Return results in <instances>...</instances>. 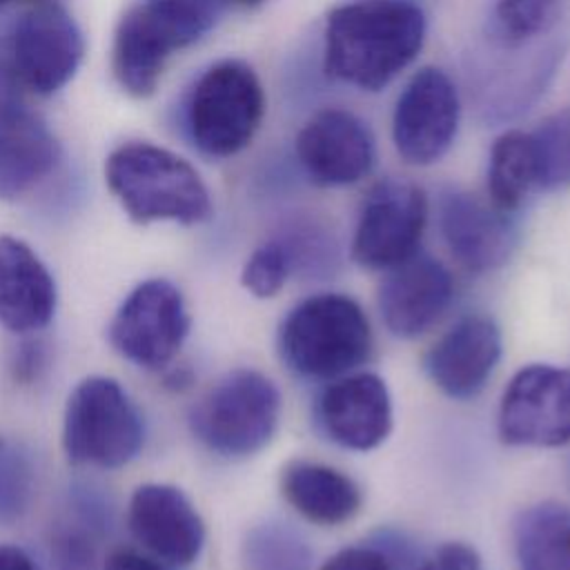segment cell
Wrapping results in <instances>:
<instances>
[{
    "mask_svg": "<svg viewBox=\"0 0 570 570\" xmlns=\"http://www.w3.org/2000/svg\"><path fill=\"white\" fill-rule=\"evenodd\" d=\"M318 423L341 448L367 452L392 432V399L385 381L372 372L347 374L318 396Z\"/></svg>",
    "mask_w": 570,
    "mask_h": 570,
    "instance_id": "obj_17",
    "label": "cell"
},
{
    "mask_svg": "<svg viewBox=\"0 0 570 570\" xmlns=\"http://www.w3.org/2000/svg\"><path fill=\"white\" fill-rule=\"evenodd\" d=\"M454 281L448 267L416 252L387 269L379 285L376 305L383 325L399 338H416L428 332L450 307Z\"/></svg>",
    "mask_w": 570,
    "mask_h": 570,
    "instance_id": "obj_15",
    "label": "cell"
},
{
    "mask_svg": "<svg viewBox=\"0 0 570 570\" xmlns=\"http://www.w3.org/2000/svg\"><path fill=\"white\" fill-rule=\"evenodd\" d=\"M294 151L314 185L347 187L372 171L376 140L370 125L354 111L327 107L305 120L296 134Z\"/></svg>",
    "mask_w": 570,
    "mask_h": 570,
    "instance_id": "obj_12",
    "label": "cell"
},
{
    "mask_svg": "<svg viewBox=\"0 0 570 570\" xmlns=\"http://www.w3.org/2000/svg\"><path fill=\"white\" fill-rule=\"evenodd\" d=\"M559 20V0H494L485 38L494 47L537 45Z\"/></svg>",
    "mask_w": 570,
    "mask_h": 570,
    "instance_id": "obj_25",
    "label": "cell"
},
{
    "mask_svg": "<svg viewBox=\"0 0 570 570\" xmlns=\"http://www.w3.org/2000/svg\"><path fill=\"white\" fill-rule=\"evenodd\" d=\"M499 436L508 445L561 448L570 443V367H521L499 403Z\"/></svg>",
    "mask_w": 570,
    "mask_h": 570,
    "instance_id": "obj_11",
    "label": "cell"
},
{
    "mask_svg": "<svg viewBox=\"0 0 570 570\" xmlns=\"http://www.w3.org/2000/svg\"><path fill=\"white\" fill-rule=\"evenodd\" d=\"M27 488H29L27 461L18 454H13L7 461H0V510L11 514L22 510L24 499L29 494Z\"/></svg>",
    "mask_w": 570,
    "mask_h": 570,
    "instance_id": "obj_31",
    "label": "cell"
},
{
    "mask_svg": "<svg viewBox=\"0 0 570 570\" xmlns=\"http://www.w3.org/2000/svg\"><path fill=\"white\" fill-rule=\"evenodd\" d=\"M183 31L187 45L198 42L218 22L227 0H145Z\"/></svg>",
    "mask_w": 570,
    "mask_h": 570,
    "instance_id": "obj_30",
    "label": "cell"
},
{
    "mask_svg": "<svg viewBox=\"0 0 570 570\" xmlns=\"http://www.w3.org/2000/svg\"><path fill=\"white\" fill-rule=\"evenodd\" d=\"M189 334L183 292L167 278L138 283L109 323L111 347L145 370L167 367Z\"/></svg>",
    "mask_w": 570,
    "mask_h": 570,
    "instance_id": "obj_7",
    "label": "cell"
},
{
    "mask_svg": "<svg viewBox=\"0 0 570 570\" xmlns=\"http://www.w3.org/2000/svg\"><path fill=\"white\" fill-rule=\"evenodd\" d=\"M436 220L445 247L470 272H492L512 254L517 234L510 214L470 191L441 194Z\"/></svg>",
    "mask_w": 570,
    "mask_h": 570,
    "instance_id": "obj_16",
    "label": "cell"
},
{
    "mask_svg": "<svg viewBox=\"0 0 570 570\" xmlns=\"http://www.w3.org/2000/svg\"><path fill=\"white\" fill-rule=\"evenodd\" d=\"M276 238L287 252L292 274L327 276L336 269L338 245L321 223L296 218L287 223Z\"/></svg>",
    "mask_w": 570,
    "mask_h": 570,
    "instance_id": "obj_27",
    "label": "cell"
},
{
    "mask_svg": "<svg viewBox=\"0 0 570 570\" xmlns=\"http://www.w3.org/2000/svg\"><path fill=\"white\" fill-rule=\"evenodd\" d=\"M13 2H36V4H40V2H47V0H0V9L9 7V4H13Z\"/></svg>",
    "mask_w": 570,
    "mask_h": 570,
    "instance_id": "obj_37",
    "label": "cell"
},
{
    "mask_svg": "<svg viewBox=\"0 0 570 570\" xmlns=\"http://www.w3.org/2000/svg\"><path fill=\"white\" fill-rule=\"evenodd\" d=\"M56 283L40 256L20 238L0 236V325L13 334L47 327L56 314Z\"/></svg>",
    "mask_w": 570,
    "mask_h": 570,
    "instance_id": "obj_19",
    "label": "cell"
},
{
    "mask_svg": "<svg viewBox=\"0 0 570 570\" xmlns=\"http://www.w3.org/2000/svg\"><path fill=\"white\" fill-rule=\"evenodd\" d=\"M234 2H238V4H243V7H258V4H263L265 0H234Z\"/></svg>",
    "mask_w": 570,
    "mask_h": 570,
    "instance_id": "obj_38",
    "label": "cell"
},
{
    "mask_svg": "<svg viewBox=\"0 0 570 570\" xmlns=\"http://www.w3.org/2000/svg\"><path fill=\"white\" fill-rule=\"evenodd\" d=\"M539 189L570 187V107L548 116L530 131Z\"/></svg>",
    "mask_w": 570,
    "mask_h": 570,
    "instance_id": "obj_28",
    "label": "cell"
},
{
    "mask_svg": "<svg viewBox=\"0 0 570 570\" xmlns=\"http://www.w3.org/2000/svg\"><path fill=\"white\" fill-rule=\"evenodd\" d=\"M85 40L71 13L56 2H40L13 27L7 62L18 87L38 96L62 89L78 71Z\"/></svg>",
    "mask_w": 570,
    "mask_h": 570,
    "instance_id": "obj_8",
    "label": "cell"
},
{
    "mask_svg": "<svg viewBox=\"0 0 570 570\" xmlns=\"http://www.w3.org/2000/svg\"><path fill=\"white\" fill-rule=\"evenodd\" d=\"M292 276V265L283 243L274 236L261 243L243 265L240 283L256 298H274L287 278Z\"/></svg>",
    "mask_w": 570,
    "mask_h": 570,
    "instance_id": "obj_29",
    "label": "cell"
},
{
    "mask_svg": "<svg viewBox=\"0 0 570 570\" xmlns=\"http://www.w3.org/2000/svg\"><path fill=\"white\" fill-rule=\"evenodd\" d=\"M102 570H167V568L134 550H116L107 557Z\"/></svg>",
    "mask_w": 570,
    "mask_h": 570,
    "instance_id": "obj_35",
    "label": "cell"
},
{
    "mask_svg": "<svg viewBox=\"0 0 570 570\" xmlns=\"http://www.w3.org/2000/svg\"><path fill=\"white\" fill-rule=\"evenodd\" d=\"M278 352L301 376H343L370 358L372 327L354 298L332 292L316 294L283 318Z\"/></svg>",
    "mask_w": 570,
    "mask_h": 570,
    "instance_id": "obj_3",
    "label": "cell"
},
{
    "mask_svg": "<svg viewBox=\"0 0 570 570\" xmlns=\"http://www.w3.org/2000/svg\"><path fill=\"white\" fill-rule=\"evenodd\" d=\"M0 570H38V568L22 548L0 543Z\"/></svg>",
    "mask_w": 570,
    "mask_h": 570,
    "instance_id": "obj_36",
    "label": "cell"
},
{
    "mask_svg": "<svg viewBox=\"0 0 570 570\" xmlns=\"http://www.w3.org/2000/svg\"><path fill=\"white\" fill-rule=\"evenodd\" d=\"M519 570H570V505L539 501L514 521Z\"/></svg>",
    "mask_w": 570,
    "mask_h": 570,
    "instance_id": "obj_22",
    "label": "cell"
},
{
    "mask_svg": "<svg viewBox=\"0 0 570 570\" xmlns=\"http://www.w3.org/2000/svg\"><path fill=\"white\" fill-rule=\"evenodd\" d=\"M45 363H47L45 345L38 343V341H27L16 350V356H13L11 365H13V372H16L18 379L31 381V379H38Z\"/></svg>",
    "mask_w": 570,
    "mask_h": 570,
    "instance_id": "obj_34",
    "label": "cell"
},
{
    "mask_svg": "<svg viewBox=\"0 0 570 570\" xmlns=\"http://www.w3.org/2000/svg\"><path fill=\"white\" fill-rule=\"evenodd\" d=\"M180 49L174 33L142 2H136L116 27L114 76L127 94L136 98L151 96L167 60Z\"/></svg>",
    "mask_w": 570,
    "mask_h": 570,
    "instance_id": "obj_20",
    "label": "cell"
},
{
    "mask_svg": "<svg viewBox=\"0 0 570 570\" xmlns=\"http://www.w3.org/2000/svg\"><path fill=\"white\" fill-rule=\"evenodd\" d=\"M109 523L105 501L85 490H73L69 510L51 532L49 554L53 570H96L98 541Z\"/></svg>",
    "mask_w": 570,
    "mask_h": 570,
    "instance_id": "obj_23",
    "label": "cell"
},
{
    "mask_svg": "<svg viewBox=\"0 0 570 570\" xmlns=\"http://www.w3.org/2000/svg\"><path fill=\"white\" fill-rule=\"evenodd\" d=\"M265 91L252 65L225 58L207 67L187 100V129L194 145L212 158L243 151L261 129Z\"/></svg>",
    "mask_w": 570,
    "mask_h": 570,
    "instance_id": "obj_6",
    "label": "cell"
},
{
    "mask_svg": "<svg viewBox=\"0 0 570 570\" xmlns=\"http://www.w3.org/2000/svg\"><path fill=\"white\" fill-rule=\"evenodd\" d=\"M243 570H312L305 537L283 521L254 525L243 541Z\"/></svg>",
    "mask_w": 570,
    "mask_h": 570,
    "instance_id": "obj_26",
    "label": "cell"
},
{
    "mask_svg": "<svg viewBox=\"0 0 570 570\" xmlns=\"http://www.w3.org/2000/svg\"><path fill=\"white\" fill-rule=\"evenodd\" d=\"M127 523L134 539L163 563L189 566L203 552L205 523L176 485H138L129 499Z\"/></svg>",
    "mask_w": 570,
    "mask_h": 570,
    "instance_id": "obj_14",
    "label": "cell"
},
{
    "mask_svg": "<svg viewBox=\"0 0 570 570\" xmlns=\"http://www.w3.org/2000/svg\"><path fill=\"white\" fill-rule=\"evenodd\" d=\"M318 570H396L379 546H352L332 554Z\"/></svg>",
    "mask_w": 570,
    "mask_h": 570,
    "instance_id": "obj_32",
    "label": "cell"
},
{
    "mask_svg": "<svg viewBox=\"0 0 570 570\" xmlns=\"http://www.w3.org/2000/svg\"><path fill=\"white\" fill-rule=\"evenodd\" d=\"M105 180L136 223L198 225L212 216V196L200 174L165 147L151 142L116 147L105 163Z\"/></svg>",
    "mask_w": 570,
    "mask_h": 570,
    "instance_id": "obj_2",
    "label": "cell"
},
{
    "mask_svg": "<svg viewBox=\"0 0 570 570\" xmlns=\"http://www.w3.org/2000/svg\"><path fill=\"white\" fill-rule=\"evenodd\" d=\"M419 570H483L479 552L463 541H448L439 546Z\"/></svg>",
    "mask_w": 570,
    "mask_h": 570,
    "instance_id": "obj_33",
    "label": "cell"
},
{
    "mask_svg": "<svg viewBox=\"0 0 570 570\" xmlns=\"http://www.w3.org/2000/svg\"><path fill=\"white\" fill-rule=\"evenodd\" d=\"M459 122L461 96L454 80L439 67H421L394 102V149L407 165H434L454 145Z\"/></svg>",
    "mask_w": 570,
    "mask_h": 570,
    "instance_id": "obj_9",
    "label": "cell"
},
{
    "mask_svg": "<svg viewBox=\"0 0 570 570\" xmlns=\"http://www.w3.org/2000/svg\"><path fill=\"white\" fill-rule=\"evenodd\" d=\"M428 18L414 0H350L330 9L323 71L358 91H381L423 49Z\"/></svg>",
    "mask_w": 570,
    "mask_h": 570,
    "instance_id": "obj_1",
    "label": "cell"
},
{
    "mask_svg": "<svg viewBox=\"0 0 570 570\" xmlns=\"http://www.w3.org/2000/svg\"><path fill=\"white\" fill-rule=\"evenodd\" d=\"M281 392L258 370L220 376L189 410V430L209 452L240 459L261 452L278 428Z\"/></svg>",
    "mask_w": 570,
    "mask_h": 570,
    "instance_id": "obj_4",
    "label": "cell"
},
{
    "mask_svg": "<svg viewBox=\"0 0 570 570\" xmlns=\"http://www.w3.org/2000/svg\"><path fill=\"white\" fill-rule=\"evenodd\" d=\"M9 67L0 65V200H18L51 176L60 147L47 122L16 91Z\"/></svg>",
    "mask_w": 570,
    "mask_h": 570,
    "instance_id": "obj_13",
    "label": "cell"
},
{
    "mask_svg": "<svg viewBox=\"0 0 570 570\" xmlns=\"http://www.w3.org/2000/svg\"><path fill=\"white\" fill-rule=\"evenodd\" d=\"M285 501L309 523L334 528L356 517L361 488L341 470L316 461H292L281 472Z\"/></svg>",
    "mask_w": 570,
    "mask_h": 570,
    "instance_id": "obj_21",
    "label": "cell"
},
{
    "mask_svg": "<svg viewBox=\"0 0 570 570\" xmlns=\"http://www.w3.org/2000/svg\"><path fill=\"white\" fill-rule=\"evenodd\" d=\"M428 225V196L407 180L376 183L358 212L352 258L367 269H392L419 252Z\"/></svg>",
    "mask_w": 570,
    "mask_h": 570,
    "instance_id": "obj_10",
    "label": "cell"
},
{
    "mask_svg": "<svg viewBox=\"0 0 570 570\" xmlns=\"http://www.w3.org/2000/svg\"><path fill=\"white\" fill-rule=\"evenodd\" d=\"M145 443V421L111 376L82 379L65 403L62 448L73 465L116 470L138 456Z\"/></svg>",
    "mask_w": 570,
    "mask_h": 570,
    "instance_id": "obj_5",
    "label": "cell"
},
{
    "mask_svg": "<svg viewBox=\"0 0 570 570\" xmlns=\"http://www.w3.org/2000/svg\"><path fill=\"white\" fill-rule=\"evenodd\" d=\"M501 332L483 314L456 321L425 354L430 381L450 399H474L497 370Z\"/></svg>",
    "mask_w": 570,
    "mask_h": 570,
    "instance_id": "obj_18",
    "label": "cell"
},
{
    "mask_svg": "<svg viewBox=\"0 0 570 570\" xmlns=\"http://www.w3.org/2000/svg\"><path fill=\"white\" fill-rule=\"evenodd\" d=\"M534 189H539V174L532 136L530 131L508 129L490 147L488 200L512 214Z\"/></svg>",
    "mask_w": 570,
    "mask_h": 570,
    "instance_id": "obj_24",
    "label": "cell"
}]
</instances>
